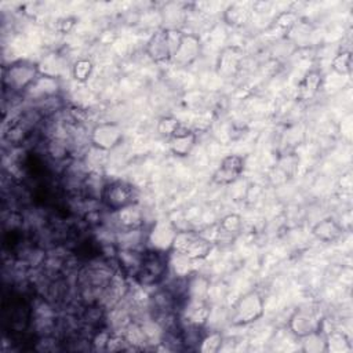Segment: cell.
<instances>
[{
    "instance_id": "7",
    "label": "cell",
    "mask_w": 353,
    "mask_h": 353,
    "mask_svg": "<svg viewBox=\"0 0 353 353\" xmlns=\"http://www.w3.org/2000/svg\"><path fill=\"white\" fill-rule=\"evenodd\" d=\"M90 143L98 149V150H110L116 148L121 139H123V132L121 128L116 123H99L97 124L91 132H90Z\"/></svg>"
},
{
    "instance_id": "1",
    "label": "cell",
    "mask_w": 353,
    "mask_h": 353,
    "mask_svg": "<svg viewBox=\"0 0 353 353\" xmlns=\"http://www.w3.org/2000/svg\"><path fill=\"white\" fill-rule=\"evenodd\" d=\"M40 68L29 61H18L3 70V85L11 92H26L39 79Z\"/></svg>"
},
{
    "instance_id": "2",
    "label": "cell",
    "mask_w": 353,
    "mask_h": 353,
    "mask_svg": "<svg viewBox=\"0 0 353 353\" xmlns=\"http://www.w3.org/2000/svg\"><path fill=\"white\" fill-rule=\"evenodd\" d=\"M170 266V256L165 251L149 250L143 251L142 263L135 276V280L141 285H157L167 274Z\"/></svg>"
},
{
    "instance_id": "17",
    "label": "cell",
    "mask_w": 353,
    "mask_h": 353,
    "mask_svg": "<svg viewBox=\"0 0 353 353\" xmlns=\"http://www.w3.org/2000/svg\"><path fill=\"white\" fill-rule=\"evenodd\" d=\"M248 17L250 11L241 4H234L226 11V18L230 25H241L248 19Z\"/></svg>"
},
{
    "instance_id": "10",
    "label": "cell",
    "mask_w": 353,
    "mask_h": 353,
    "mask_svg": "<svg viewBox=\"0 0 353 353\" xmlns=\"http://www.w3.org/2000/svg\"><path fill=\"white\" fill-rule=\"evenodd\" d=\"M200 48H201V46H200L199 36H196L193 33H183L181 43H179L171 61H174L175 63H178L181 66H188L193 61H196V58L200 54Z\"/></svg>"
},
{
    "instance_id": "14",
    "label": "cell",
    "mask_w": 353,
    "mask_h": 353,
    "mask_svg": "<svg viewBox=\"0 0 353 353\" xmlns=\"http://www.w3.org/2000/svg\"><path fill=\"white\" fill-rule=\"evenodd\" d=\"M241 226V219L239 215L236 214H229L225 218H222V221L219 222V228L216 232V237L218 236H234Z\"/></svg>"
},
{
    "instance_id": "20",
    "label": "cell",
    "mask_w": 353,
    "mask_h": 353,
    "mask_svg": "<svg viewBox=\"0 0 353 353\" xmlns=\"http://www.w3.org/2000/svg\"><path fill=\"white\" fill-rule=\"evenodd\" d=\"M274 22H276L277 26H280V28H283V29H290L291 26L295 25L296 17H295V14H292V12H281V14L274 19Z\"/></svg>"
},
{
    "instance_id": "13",
    "label": "cell",
    "mask_w": 353,
    "mask_h": 353,
    "mask_svg": "<svg viewBox=\"0 0 353 353\" xmlns=\"http://www.w3.org/2000/svg\"><path fill=\"white\" fill-rule=\"evenodd\" d=\"M342 233V228L341 225L335 221V219H331V218H327V219H323L321 222H319L314 228H313V234L321 240V241H332L335 239H338Z\"/></svg>"
},
{
    "instance_id": "18",
    "label": "cell",
    "mask_w": 353,
    "mask_h": 353,
    "mask_svg": "<svg viewBox=\"0 0 353 353\" xmlns=\"http://www.w3.org/2000/svg\"><path fill=\"white\" fill-rule=\"evenodd\" d=\"M92 62L90 59H79L73 68H72V74L77 81H87L88 77L91 76L92 72Z\"/></svg>"
},
{
    "instance_id": "4",
    "label": "cell",
    "mask_w": 353,
    "mask_h": 353,
    "mask_svg": "<svg viewBox=\"0 0 353 353\" xmlns=\"http://www.w3.org/2000/svg\"><path fill=\"white\" fill-rule=\"evenodd\" d=\"M183 33L174 28L157 30L146 43V54L154 62L171 61Z\"/></svg>"
},
{
    "instance_id": "11",
    "label": "cell",
    "mask_w": 353,
    "mask_h": 353,
    "mask_svg": "<svg viewBox=\"0 0 353 353\" xmlns=\"http://www.w3.org/2000/svg\"><path fill=\"white\" fill-rule=\"evenodd\" d=\"M196 143V132L186 125H181L175 134L168 138L170 150L175 156H188Z\"/></svg>"
},
{
    "instance_id": "15",
    "label": "cell",
    "mask_w": 353,
    "mask_h": 353,
    "mask_svg": "<svg viewBox=\"0 0 353 353\" xmlns=\"http://www.w3.org/2000/svg\"><path fill=\"white\" fill-rule=\"evenodd\" d=\"M221 345H222V335L219 332H208L203 335L197 350L203 353H214L219 350Z\"/></svg>"
},
{
    "instance_id": "3",
    "label": "cell",
    "mask_w": 353,
    "mask_h": 353,
    "mask_svg": "<svg viewBox=\"0 0 353 353\" xmlns=\"http://www.w3.org/2000/svg\"><path fill=\"white\" fill-rule=\"evenodd\" d=\"M138 192L135 186L125 181H110L103 183L99 200L105 208L112 212H117L125 207H130L137 203Z\"/></svg>"
},
{
    "instance_id": "19",
    "label": "cell",
    "mask_w": 353,
    "mask_h": 353,
    "mask_svg": "<svg viewBox=\"0 0 353 353\" xmlns=\"http://www.w3.org/2000/svg\"><path fill=\"white\" fill-rule=\"evenodd\" d=\"M181 125H182V123H181L178 119L171 117V116H167V117L160 119L159 125H157V131H159L163 137H165V138L168 139L172 134H175V131H176Z\"/></svg>"
},
{
    "instance_id": "16",
    "label": "cell",
    "mask_w": 353,
    "mask_h": 353,
    "mask_svg": "<svg viewBox=\"0 0 353 353\" xmlns=\"http://www.w3.org/2000/svg\"><path fill=\"white\" fill-rule=\"evenodd\" d=\"M332 69L338 74H347L352 69V54L350 51H341L332 59Z\"/></svg>"
},
{
    "instance_id": "6",
    "label": "cell",
    "mask_w": 353,
    "mask_h": 353,
    "mask_svg": "<svg viewBox=\"0 0 353 353\" xmlns=\"http://www.w3.org/2000/svg\"><path fill=\"white\" fill-rule=\"evenodd\" d=\"M263 314V299L256 291L243 295L232 307V323L245 325Z\"/></svg>"
},
{
    "instance_id": "5",
    "label": "cell",
    "mask_w": 353,
    "mask_h": 353,
    "mask_svg": "<svg viewBox=\"0 0 353 353\" xmlns=\"http://www.w3.org/2000/svg\"><path fill=\"white\" fill-rule=\"evenodd\" d=\"M212 248V241L201 234L192 232H176L170 252L181 254L190 261L205 258Z\"/></svg>"
},
{
    "instance_id": "9",
    "label": "cell",
    "mask_w": 353,
    "mask_h": 353,
    "mask_svg": "<svg viewBox=\"0 0 353 353\" xmlns=\"http://www.w3.org/2000/svg\"><path fill=\"white\" fill-rule=\"evenodd\" d=\"M290 330L296 336L305 338L321 330V320H319L313 312L299 309L290 319Z\"/></svg>"
},
{
    "instance_id": "8",
    "label": "cell",
    "mask_w": 353,
    "mask_h": 353,
    "mask_svg": "<svg viewBox=\"0 0 353 353\" xmlns=\"http://www.w3.org/2000/svg\"><path fill=\"white\" fill-rule=\"evenodd\" d=\"M244 170V157L239 154H229L222 159L219 167L212 175V182L218 185H229L234 182Z\"/></svg>"
},
{
    "instance_id": "12",
    "label": "cell",
    "mask_w": 353,
    "mask_h": 353,
    "mask_svg": "<svg viewBox=\"0 0 353 353\" xmlns=\"http://www.w3.org/2000/svg\"><path fill=\"white\" fill-rule=\"evenodd\" d=\"M321 80H323V77H321V72L320 70H317V69L309 70L305 74V77L301 80V83L298 84L296 98L299 101H309V99H312L317 94V91H319V88L321 85Z\"/></svg>"
}]
</instances>
